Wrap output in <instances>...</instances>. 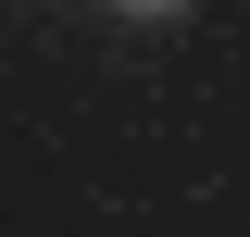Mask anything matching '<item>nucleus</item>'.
<instances>
[{
	"label": "nucleus",
	"instance_id": "nucleus-1",
	"mask_svg": "<svg viewBox=\"0 0 250 237\" xmlns=\"http://www.w3.org/2000/svg\"><path fill=\"white\" fill-rule=\"evenodd\" d=\"M113 25H175V13H200V0H100Z\"/></svg>",
	"mask_w": 250,
	"mask_h": 237
}]
</instances>
